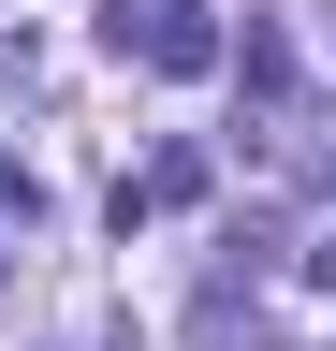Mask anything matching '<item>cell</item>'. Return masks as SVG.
Returning <instances> with one entry per match:
<instances>
[{
    "label": "cell",
    "instance_id": "2",
    "mask_svg": "<svg viewBox=\"0 0 336 351\" xmlns=\"http://www.w3.org/2000/svg\"><path fill=\"white\" fill-rule=\"evenodd\" d=\"M234 73H248V103H278V117H292V88H307V73H292V44H278L263 15H248V44H234Z\"/></svg>",
    "mask_w": 336,
    "mask_h": 351
},
{
    "label": "cell",
    "instance_id": "3",
    "mask_svg": "<svg viewBox=\"0 0 336 351\" xmlns=\"http://www.w3.org/2000/svg\"><path fill=\"white\" fill-rule=\"evenodd\" d=\"M307 293H336V234H322V249H307Z\"/></svg>",
    "mask_w": 336,
    "mask_h": 351
},
{
    "label": "cell",
    "instance_id": "1",
    "mask_svg": "<svg viewBox=\"0 0 336 351\" xmlns=\"http://www.w3.org/2000/svg\"><path fill=\"white\" fill-rule=\"evenodd\" d=\"M234 44H220V15H190V0H161L146 15V73H220Z\"/></svg>",
    "mask_w": 336,
    "mask_h": 351
}]
</instances>
